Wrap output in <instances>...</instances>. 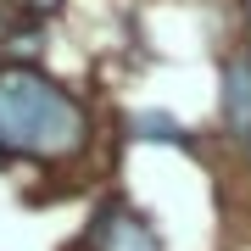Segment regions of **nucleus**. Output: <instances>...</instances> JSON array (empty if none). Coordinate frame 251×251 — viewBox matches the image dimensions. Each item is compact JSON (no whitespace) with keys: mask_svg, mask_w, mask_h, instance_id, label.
<instances>
[{"mask_svg":"<svg viewBox=\"0 0 251 251\" xmlns=\"http://www.w3.org/2000/svg\"><path fill=\"white\" fill-rule=\"evenodd\" d=\"M128 134H134V140H162V145H184L190 140L184 123H173L168 112H134V117H128Z\"/></svg>","mask_w":251,"mask_h":251,"instance_id":"20e7f679","label":"nucleus"},{"mask_svg":"<svg viewBox=\"0 0 251 251\" xmlns=\"http://www.w3.org/2000/svg\"><path fill=\"white\" fill-rule=\"evenodd\" d=\"M84 140H90V117L56 78H45L28 62L0 67V151L6 156L62 162L78 156Z\"/></svg>","mask_w":251,"mask_h":251,"instance_id":"f257e3e1","label":"nucleus"},{"mask_svg":"<svg viewBox=\"0 0 251 251\" xmlns=\"http://www.w3.org/2000/svg\"><path fill=\"white\" fill-rule=\"evenodd\" d=\"M90 251H162L156 229L128 206H100L95 229H90Z\"/></svg>","mask_w":251,"mask_h":251,"instance_id":"f03ea898","label":"nucleus"},{"mask_svg":"<svg viewBox=\"0 0 251 251\" xmlns=\"http://www.w3.org/2000/svg\"><path fill=\"white\" fill-rule=\"evenodd\" d=\"M224 123L234 140H251V62L246 56L224 67Z\"/></svg>","mask_w":251,"mask_h":251,"instance_id":"7ed1b4c3","label":"nucleus"},{"mask_svg":"<svg viewBox=\"0 0 251 251\" xmlns=\"http://www.w3.org/2000/svg\"><path fill=\"white\" fill-rule=\"evenodd\" d=\"M246 11H251V0H246Z\"/></svg>","mask_w":251,"mask_h":251,"instance_id":"39448f33","label":"nucleus"}]
</instances>
